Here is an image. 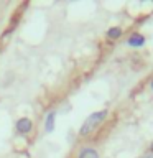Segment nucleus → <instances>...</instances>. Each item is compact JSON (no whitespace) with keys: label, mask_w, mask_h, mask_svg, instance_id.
Wrapping results in <instances>:
<instances>
[{"label":"nucleus","mask_w":153,"mask_h":158,"mask_svg":"<svg viewBox=\"0 0 153 158\" xmlns=\"http://www.w3.org/2000/svg\"><path fill=\"white\" fill-rule=\"evenodd\" d=\"M107 36L110 38V40H117V38H120V36H122V28H120V27H112V28H109Z\"/></svg>","instance_id":"423d86ee"},{"label":"nucleus","mask_w":153,"mask_h":158,"mask_svg":"<svg viewBox=\"0 0 153 158\" xmlns=\"http://www.w3.org/2000/svg\"><path fill=\"white\" fill-rule=\"evenodd\" d=\"M77 158H99V152L96 148H91V147H86L79 152Z\"/></svg>","instance_id":"20e7f679"},{"label":"nucleus","mask_w":153,"mask_h":158,"mask_svg":"<svg viewBox=\"0 0 153 158\" xmlns=\"http://www.w3.org/2000/svg\"><path fill=\"white\" fill-rule=\"evenodd\" d=\"M150 152H151V153H153V142H151V143H150Z\"/></svg>","instance_id":"6e6552de"},{"label":"nucleus","mask_w":153,"mask_h":158,"mask_svg":"<svg viewBox=\"0 0 153 158\" xmlns=\"http://www.w3.org/2000/svg\"><path fill=\"white\" fill-rule=\"evenodd\" d=\"M31 127H33V122L30 120V118H27V117L20 118V120L17 122V125H15V128H17V132H18V133H22V135H25V133H28L30 130H31Z\"/></svg>","instance_id":"f03ea898"},{"label":"nucleus","mask_w":153,"mask_h":158,"mask_svg":"<svg viewBox=\"0 0 153 158\" xmlns=\"http://www.w3.org/2000/svg\"><path fill=\"white\" fill-rule=\"evenodd\" d=\"M54 117H56V114H54V112H49L46 115V123H44V130H46V132H51L54 128Z\"/></svg>","instance_id":"39448f33"},{"label":"nucleus","mask_w":153,"mask_h":158,"mask_svg":"<svg viewBox=\"0 0 153 158\" xmlns=\"http://www.w3.org/2000/svg\"><path fill=\"white\" fill-rule=\"evenodd\" d=\"M151 89H153V81H151Z\"/></svg>","instance_id":"1a4fd4ad"},{"label":"nucleus","mask_w":153,"mask_h":158,"mask_svg":"<svg viewBox=\"0 0 153 158\" xmlns=\"http://www.w3.org/2000/svg\"><path fill=\"white\" fill-rule=\"evenodd\" d=\"M105 117H107V110H99V112L91 114V115H89L86 120H84V123H82V127H81V130H79V133H81L82 137H86V135H89V133H92L104 120H105Z\"/></svg>","instance_id":"f257e3e1"},{"label":"nucleus","mask_w":153,"mask_h":158,"mask_svg":"<svg viewBox=\"0 0 153 158\" xmlns=\"http://www.w3.org/2000/svg\"><path fill=\"white\" fill-rule=\"evenodd\" d=\"M127 43H128V46H132V48H140V46L145 44V36L140 35V33H133V35L128 36Z\"/></svg>","instance_id":"7ed1b4c3"},{"label":"nucleus","mask_w":153,"mask_h":158,"mask_svg":"<svg viewBox=\"0 0 153 158\" xmlns=\"http://www.w3.org/2000/svg\"><path fill=\"white\" fill-rule=\"evenodd\" d=\"M142 158H153V153L150 152V153H147V155H143Z\"/></svg>","instance_id":"0eeeda50"}]
</instances>
